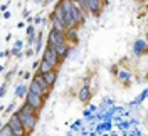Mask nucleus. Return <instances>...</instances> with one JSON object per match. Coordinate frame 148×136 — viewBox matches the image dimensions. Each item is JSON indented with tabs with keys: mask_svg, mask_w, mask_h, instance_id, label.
I'll list each match as a JSON object with an SVG mask.
<instances>
[{
	"mask_svg": "<svg viewBox=\"0 0 148 136\" xmlns=\"http://www.w3.org/2000/svg\"><path fill=\"white\" fill-rule=\"evenodd\" d=\"M12 129H14V133H15V136H25V128H24V124H22V121H20V118L17 116V113L15 114H12V118H10V121L7 123Z\"/></svg>",
	"mask_w": 148,
	"mask_h": 136,
	"instance_id": "7ed1b4c3",
	"label": "nucleus"
},
{
	"mask_svg": "<svg viewBox=\"0 0 148 136\" xmlns=\"http://www.w3.org/2000/svg\"><path fill=\"white\" fill-rule=\"evenodd\" d=\"M0 136H15V133H14V129L9 124H5V126L2 128V131H0Z\"/></svg>",
	"mask_w": 148,
	"mask_h": 136,
	"instance_id": "ddd939ff",
	"label": "nucleus"
},
{
	"mask_svg": "<svg viewBox=\"0 0 148 136\" xmlns=\"http://www.w3.org/2000/svg\"><path fill=\"white\" fill-rule=\"evenodd\" d=\"M52 30L59 32V34H67V29H66V25L62 24V22H59L57 18H54V17H52Z\"/></svg>",
	"mask_w": 148,
	"mask_h": 136,
	"instance_id": "1a4fd4ad",
	"label": "nucleus"
},
{
	"mask_svg": "<svg viewBox=\"0 0 148 136\" xmlns=\"http://www.w3.org/2000/svg\"><path fill=\"white\" fill-rule=\"evenodd\" d=\"M73 17H74V24H81L84 20V14L81 7L77 5V3H74V12H73Z\"/></svg>",
	"mask_w": 148,
	"mask_h": 136,
	"instance_id": "6e6552de",
	"label": "nucleus"
},
{
	"mask_svg": "<svg viewBox=\"0 0 148 136\" xmlns=\"http://www.w3.org/2000/svg\"><path fill=\"white\" fill-rule=\"evenodd\" d=\"M49 87H51V86L46 82L44 76H42V74H37V76H34V79H32V82H30L29 91L36 92V94H39V96H47Z\"/></svg>",
	"mask_w": 148,
	"mask_h": 136,
	"instance_id": "f03ea898",
	"label": "nucleus"
},
{
	"mask_svg": "<svg viewBox=\"0 0 148 136\" xmlns=\"http://www.w3.org/2000/svg\"><path fill=\"white\" fill-rule=\"evenodd\" d=\"M54 49L57 51V54L61 55V59H62L66 54H67V45H66V44H62V45H56Z\"/></svg>",
	"mask_w": 148,
	"mask_h": 136,
	"instance_id": "2eb2a0df",
	"label": "nucleus"
},
{
	"mask_svg": "<svg viewBox=\"0 0 148 136\" xmlns=\"http://www.w3.org/2000/svg\"><path fill=\"white\" fill-rule=\"evenodd\" d=\"M147 49V42L145 40H136L135 42V45H133V52H135V55H141V52Z\"/></svg>",
	"mask_w": 148,
	"mask_h": 136,
	"instance_id": "9d476101",
	"label": "nucleus"
},
{
	"mask_svg": "<svg viewBox=\"0 0 148 136\" xmlns=\"http://www.w3.org/2000/svg\"><path fill=\"white\" fill-rule=\"evenodd\" d=\"M66 44V34H59V32H56V30H51V34H49V45H62Z\"/></svg>",
	"mask_w": 148,
	"mask_h": 136,
	"instance_id": "423d86ee",
	"label": "nucleus"
},
{
	"mask_svg": "<svg viewBox=\"0 0 148 136\" xmlns=\"http://www.w3.org/2000/svg\"><path fill=\"white\" fill-rule=\"evenodd\" d=\"M86 9L89 10L91 14L98 15V14H99V10H101V0H88Z\"/></svg>",
	"mask_w": 148,
	"mask_h": 136,
	"instance_id": "0eeeda50",
	"label": "nucleus"
},
{
	"mask_svg": "<svg viewBox=\"0 0 148 136\" xmlns=\"http://www.w3.org/2000/svg\"><path fill=\"white\" fill-rule=\"evenodd\" d=\"M27 92H29V89L25 87V84H20V86L17 87V91H15L17 98H22V96H24V94H27Z\"/></svg>",
	"mask_w": 148,
	"mask_h": 136,
	"instance_id": "dca6fc26",
	"label": "nucleus"
},
{
	"mask_svg": "<svg viewBox=\"0 0 148 136\" xmlns=\"http://www.w3.org/2000/svg\"><path fill=\"white\" fill-rule=\"evenodd\" d=\"M44 61L49 62L52 67H56L59 64V61H61V55L57 54V51H56L52 45H47V49L44 51Z\"/></svg>",
	"mask_w": 148,
	"mask_h": 136,
	"instance_id": "20e7f679",
	"label": "nucleus"
},
{
	"mask_svg": "<svg viewBox=\"0 0 148 136\" xmlns=\"http://www.w3.org/2000/svg\"><path fill=\"white\" fill-rule=\"evenodd\" d=\"M17 116L20 118L22 121V124L24 128L27 129V131H32L37 124V118H36V109L32 108V106H29V104H24L20 111H17Z\"/></svg>",
	"mask_w": 148,
	"mask_h": 136,
	"instance_id": "f257e3e1",
	"label": "nucleus"
},
{
	"mask_svg": "<svg viewBox=\"0 0 148 136\" xmlns=\"http://www.w3.org/2000/svg\"><path fill=\"white\" fill-rule=\"evenodd\" d=\"M52 71H54V67H52V66H51L49 62H46V61L42 59V61H40V64H39V72L44 76V74L52 72Z\"/></svg>",
	"mask_w": 148,
	"mask_h": 136,
	"instance_id": "9b49d317",
	"label": "nucleus"
},
{
	"mask_svg": "<svg viewBox=\"0 0 148 136\" xmlns=\"http://www.w3.org/2000/svg\"><path fill=\"white\" fill-rule=\"evenodd\" d=\"M140 2H147V0H140Z\"/></svg>",
	"mask_w": 148,
	"mask_h": 136,
	"instance_id": "6ab92c4d",
	"label": "nucleus"
},
{
	"mask_svg": "<svg viewBox=\"0 0 148 136\" xmlns=\"http://www.w3.org/2000/svg\"><path fill=\"white\" fill-rule=\"evenodd\" d=\"M118 76H120V79H123V81H128V79H130V74L125 72V71H120V72H118Z\"/></svg>",
	"mask_w": 148,
	"mask_h": 136,
	"instance_id": "f3484780",
	"label": "nucleus"
},
{
	"mask_svg": "<svg viewBox=\"0 0 148 136\" xmlns=\"http://www.w3.org/2000/svg\"><path fill=\"white\" fill-rule=\"evenodd\" d=\"M91 98V91H89V86H84L83 89L79 91V99L83 101V103H88Z\"/></svg>",
	"mask_w": 148,
	"mask_h": 136,
	"instance_id": "f8f14e48",
	"label": "nucleus"
},
{
	"mask_svg": "<svg viewBox=\"0 0 148 136\" xmlns=\"http://www.w3.org/2000/svg\"><path fill=\"white\" fill-rule=\"evenodd\" d=\"M73 2H76V0H73Z\"/></svg>",
	"mask_w": 148,
	"mask_h": 136,
	"instance_id": "aec40b11",
	"label": "nucleus"
},
{
	"mask_svg": "<svg viewBox=\"0 0 148 136\" xmlns=\"http://www.w3.org/2000/svg\"><path fill=\"white\" fill-rule=\"evenodd\" d=\"M44 79H46V82L49 84V86H52L56 82V72L52 71V72H47V74H44Z\"/></svg>",
	"mask_w": 148,
	"mask_h": 136,
	"instance_id": "4468645a",
	"label": "nucleus"
},
{
	"mask_svg": "<svg viewBox=\"0 0 148 136\" xmlns=\"http://www.w3.org/2000/svg\"><path fill=\"white\" fill-rule=\"evenodd\" d=\"M25 104L32 106L34 109H39L40 106H42V96H39V94H36V92L29 91L27 94H25Z\"/></svg>",
	"mask_w": 148,
	"mask_h": 136,
	"instance_id": "39448f33",
	"label": "nucleus"
},
{
	"mask_svg": "<svg viewBox=\"0 0 148 136\" xmlns=\"http://www.w3.org/2000/svg\"><path fill=\"white\" fill-rule=\"evenodd\" d=\"M3 94H5V84H3V86H2V89H0V96H3Z\"/></svg>",
	"mask_w": 148,
	"mask_h": 136,
	"instance_id": "a211bd4d",
	"label": "nucleus"
}]
</instances>
